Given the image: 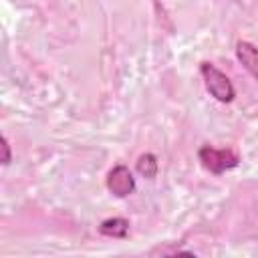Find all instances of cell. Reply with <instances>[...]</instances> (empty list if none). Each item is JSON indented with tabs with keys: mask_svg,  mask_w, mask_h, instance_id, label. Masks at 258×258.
I'll use <instances>...</instances> for the list:
<instances>
[{
	"mask_svg": "<svg viewBox=\"0 0 258 258\" xmlns=\"http://www.w3.org/2000/svg\"><path fill=\"white\" fill-rule=\"evenodd\" d=\"M200 73H202V79H204V85H206L208 93L216 101H220V103H232L236 99V89H234L232 81L218 67H214L212 62L204 60V62H200Z\"/></svg>",
	"mask_w": 258,
	"mask_h": 258,
	"instance_id": "6da1fadb",
	"label": "cell"
},
{
	"mask_svg": "<svg viewBox=\"0 0 258 258\" xmlns=\"http://www.w3.org/2000/svg\"><path fill=\"white\" fill-rule=\"evenodd\" d=\"M236 58L258 81V46L248 40H238L236 42Z\"/></svg>",
	"mask_w": 258,
	"mask_h": 258,
	"instance_id": "277c9868",
	"label": "cell"
},
{
	"mask_svg": "<svg viewBox=\"0 0 258 258\" xmlns=\"http://www.w3.org/2000/svg\"><path fill=\"white\" fill-rule=\"evenodd\" d=\"M12 161V153H10V143L6 137H2V165H8Z\"/></svg>",
	"mask_w": 258,
	"mask_h": 258,
	"instance_id": "ba28073f",
	"label": "cell"
},
{
	"mask_svg": "<svg viewBox=\"0 0 258 258\" xmlns=\"http://www.w3.org/2000/svg\"><path fill=\"white\" fill-rule=\"evenodd\" d=\"M157 254H161V256H175V254H189V256H194V250H185V248H165V246H157V248H153L151 250V256H157Z\"/></svg>",
	"mask_w": 258,
	"mask_h": 258,
	"instance_id": "52a82bcc",
	"label": "cell"
},
{
	"mask_svg": "<svg viewBox=\"0 0 258 258\" xmlns=\"http://www.w3.org/2000/svg\"><path fill=\"white\" fill-rule=\"evenodd\" d=\"M198 159L208 171H212L216 175H220V173H224L228 169H234L240 163V157H238L236 151H232V149H216L212 145H202L198 149Z\"/></svg>",
	"mask_w": 258,
	"mask_h": 258,
	"instance_id": "7a4b0ae2",
	"label": "cell"
},
{
	"mask_svg": "<svg viewBox=\"0 0 258 258\" xmlns=\"http://www.w3.org/2000/svg\"><path fill=\"white\" fill-rule=\"evenodd\" d=\"M107 189L115 198H127L135 191V177L127 165H115L107 173Z\"/></svg>",
	"mask_w": 258,
	"mask_h": 258,
	"instance_id": "3957f363",
	"label": "cell"
},
{
	"mask_svg": "<svg viewBox=\"0 0 258 258\" xmlns=\"http://www.w3.org/2000/svg\"><path fill=\"white\" fill-rule=\"evenodd\" d=\"M135 171L145 177V179H153L157 177V171H159V163H157V157L153 153H141L135 161Z\"/></svg>",
	"mask_w": 258,
	"mask_h": 258,
	"instance_id": "8992f818",
	"label": "cell"
},
{
	"mask_svg": "<svg viewBox=\"0 0 258 258\" xmlns=\"http://www.w3.org/2000/svg\"><path fill=\"white\" fill-rule=\"evenodd\" d=\"M99 234L101 236H107V238H127L129 234V220L127 218H107L99 224Z\"/></svg>",
	"mask_w": 258,
	"mask_h": 258,
	"instance_id": "5b68a950",
	"label": "cell"
}]
</instances>
